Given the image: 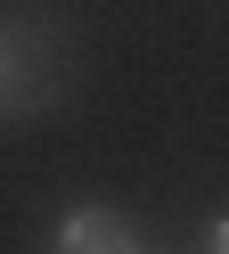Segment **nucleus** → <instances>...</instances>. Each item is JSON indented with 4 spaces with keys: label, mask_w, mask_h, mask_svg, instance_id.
I'll return each mask as SVG.
<instances>
[{
    "label": "nucleus",
    "mask_w": 229,
    "mask_h": 254,
    "mask_svg": "<svg viewBox=\"0 0 229 254\" xmlns=\"http://www.w3.org/2000/svg\"><path fill=\"white\" fill-rule=\"evenodd\" d=\"M49 246H65V254H131L139 230H131V213H114V205H74V213L49 230Z\"/></svg>",
    "instance_id": "nucleus-1"
},
{
    "label": "nucleus",
    "mask_w": 229,
    "mask_h": 254,
    "mask_svg": "<svg viewBox=\"0 0 229 254\" xmlns=\"http://www.w3.org/2000/svg\"><path fill=\"white\" fill-rule=\"evenodd\" d=\"M213 246H221V254H229V213H221V221H213Z\"/></svg>",
    "instance_id": "nucleus-2"
},
{
    "label": "nucleus",
    "mask_w": 229,
    "mask_h": 254,
    "mask_svg": "<svg viewBox=\"0 0 229 254\" xmlns=\"http://www.w3.org/2000/svg\"><path fill=\"white\" fill-rule=\"evenodd\" d=\"M8 82H16V74H8V41H0V90H8Z\"/></svg>",
    "instance_id": "nucleus-3"
}]
</instances>
